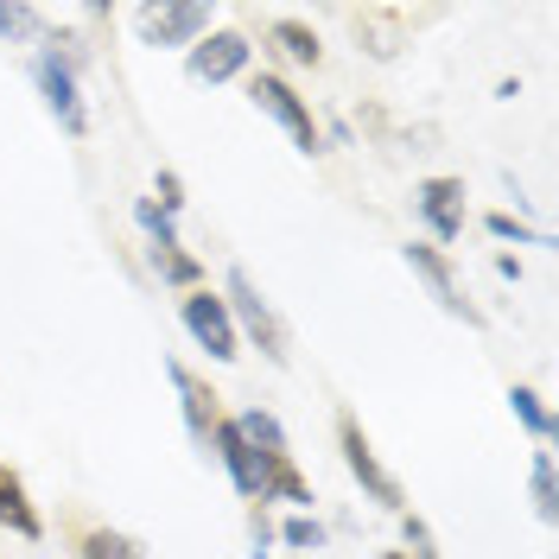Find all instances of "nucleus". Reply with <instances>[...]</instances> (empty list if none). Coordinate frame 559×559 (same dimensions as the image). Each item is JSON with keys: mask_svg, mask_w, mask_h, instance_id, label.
Segmentation results:
<instances>
[{"mask_svg": "<svg viewBox=\"0 0 559 559\" xmlns=\"http://www.w3.org/2000/svg\"><path fill=\"white\" fill-rule=\"evenodd\" d=\"M236 426H242L248 452H254V471H261V509H267V502H286L293 515H312L318 489H312V477L299 471V452H293V439H286L280 414H267V407H242Z\"/></svg>", "mask_w": 559, "mask_h": 559, "instance_id": "obj_1", "label": "nucleus"}, {"mask_svg": "<svg viewBox=\"0 0 559 559\" xmlns=\"http://www.w3.org/2000/svg\"><path fill=\"white\" fill-rule=\"evenodd\" d=\"M76 38L64 33H45L33 45V83H38V103H45V115L64 128L70 140L90 134V103H83V83H76Z\"/></svg>", "mask_w": 559, "mask_h": 559, "instance_id": "obj_2", "label": "nucleus"}, {"mask_svg": "<svg viewBox=\"0 0 559 559\" xmlns=\"http://www.w3.org/2000/svg\"><path fill=\"white\" fill-rule=\"evenodd\" d=\"M223 306H229V324H236L242 344H254L274 369L293 362V331H286V318L274 312V299L261 293V280L248 274V267H229L223 274Z\"/></svg>", "mask_w": 559, "mask_h": 559, "instance_id": "obj_3", "label": "nucleus"}, {"mask_svg": "<svg viewBox=\"0 0 559 559\" xmlns=\"http://www.w3.org/2000/svg\"><path fill=\"white\" fill-rule=\"evenodd\" d=\"M128 20L146 51H191L204 33H216V0H140Z\"/></svg>", "mask_w": 559, "mask_h": 559, "instance_id": "obj_4", "label": "nucleus"}, {"mask_svg": "<svg viewBox=\"0 0 559 559\" xmlns=\"http://www.w3.org/2000/svg\"><path fill=\"white\" fill-rule=\"evenodd\" d=\"M242 83H248V103L261 108V115L274 121L280 134H286L293 146H299V153H306V159H318V153H324V128H318L312 103H306V96H299V90H293L280 70H248Z\"/></svg>", "mask_w": 559, "mask_h": 559, "instance_id": "obj_5", "label": "nucleus"}, {"mask_svg": "<svg viewBox=\"0 0 559 559\" xmlns=\"http://www.w3.org/2000/svg\"><path fill=\"white\" fill-rule=\"evenodd\" d=\"M337 452H344V471L356 477V489L376 502V509H388V515H407V489H401V477L382 464V452H376V439L362 432V419L349 414H337Z\"/></svg>", "mask_w": 559, "mask_h": 559, "instance_id": "obj_6", "label": "nucleus"}, {"mask_svg": "<svg viewBox=\"0 0 559 559\" xmlns=\"http://www.w3.org/2000/svg\"><path fill=\"white\" fill-rule=\"evenodd\" d=\"M134 223H140V236H146V261H153L159 286H173V293L204 286V261L178 242V223H173L159 204H153V198H134Z\"/></svg>", "mask_w": 559, "mask_h": 559, "instance_id": "obj_7", "label": "nucleus"}, {"mask_svg": "<svg viewBox=\"0 0 559 559\" xmlns=\"http://www.w3.org/2000/svg\"><path fill=\"white\" fill-rule=\"evenodd\" d=\"M414 216L426 223V236L419 242L432 248H452L464 236V223H471V191H464V178L452 173H432L414 185Z\"/></svg>", "mask_w": 559, "mask_h": 559, "instance_id": "obj_8", "label": "nucleus"}, {"mask_svg": "<svg viewBox=\"0 0 559 559\" xmlns=\"http://www.w3.org/2000/svg\"><path fill=\"white\" fill-rule=\"evenodd\" d=\"M401 261L414 267V280L426 286V299H432L439 312L457 318V324H471V331H484V312H477V306H471V293L457 286V267H452V254H445V248L407 242V248H401Z\"/></svg>", "mask_w": 559, "mask_h": 559, "instance_id": "obj_9", "label": "nucleus"}, {"mask_svg": "<svg viewBox=\"0 0 559 559\" xmlns=\"http://www.w3.org/2000/svg\"><path fill=\"white\" fill-rule=\"evenodd\" d=\"M178 324H185V337L198 349H210V362H236V356H242V337H236V324H229V306H223V293H210V286L178 293Z\"/></svg>", "mask_w": 559, "mask_h": 559, "instance_id": "obj_10", "label": "nucleus"}, {"mask_svg": "<svg viewBox=\"0 0 559 559\" xmlns=\"http://www.w3.org/2000/svg\"><path fill=\"white\" fill-rule=\"evenodd\" d=\"M248 64H254V38L236 33V26H216V33H204L185 51V76H191V83H210V90L248 76Z\"/></svg>", "mask_w": 559, "mask_h": 559, "instance_id": "obj_11", "label": "nucleus"}, {"mask_svg": "<svg viewBox=\"0 0 559 559\" xmlns=\"http://www.w3.org/2000/svg\"><path fill=\"white\" fill-rule=\"evenodd\" d=\"M166 382H173V394H178V414H185V432H191V445L210 457V439H216V426H223V394L210 388V376L185 369L178 356H166Z\"/></svg>", "mask_w": 559, "mask_h": 559, "instance_id": "obj_12", "label": "nucleus"}, {"mask_svg": "<svg viewBox=\"0 0 559 559\" xmlns=\"http://www.w3.org/2000/svg\"><path fill=\"white\" fill-rule=\"evenodd\" d=\"M407 26H414V13H407V7H362V13H349L356 51H369L376 64H394V58H401Z\"/></svg>", "mask_w": 559, "mask_h": 559, "instance_id": "obj_13", "label": "nucleus"}, {"mask_svg": "<svg viewBox=\"0 0 559 559\" xmlns=\"http://www.w3.org/2000/svg\"><path fill=\"white\" fill-rule=\"evenodd\" d=\"M210 457L229 471V484H236V496H242L248 509H261V471H254V452H248V439H242V426H236V414H223L216 439H210Z\"/></svg>", "mask_w": 559, "mask_h": 559, "instance_id": "obj_14", "label": "nucleus"}, {"mask_svg": "<svg viewBox=\"0 0 559 559\" xmlns=\"http://www.w3.org/2000/svg\"><path fill=\"white\" fill-rule=\"evenodd\" d=\"M0 527L13 540H45V515H38L33 489H26V477L13 464H0Z\"/></svg>", "mask_w": 559, "mask_h": 559, "instance_id": "obj_15", "label": "nucleus"}, {"mask_svg": "<svg viewBox=\"0 0 559 559\" xmlns=\"http://www.w3.org/2000/svg\"><path fill=\"white\" fill-rule=\"evenodd\" d=\"M70 554H76V559H146V540L128 534V527L83 522L76 534H70Z\"/></svg>", "mask_w": 559, "mask_h": 559, "instance_id": "obj_16", "label": "nucleus"}, {"mask_svg": "<svg viewBox=\"0 0 559 559\" xmlns=\"http://www.w3.org/2000/svg\"><path fill=\"white\" fill-rule=\"evenodd\" d=\"M267 51H274V58H286L293 70H318V64H324V45H318V33L306 26V20H293V13H280L274 26H267Z\"/></svg>", "mask_w": 559, "mask_h": 559, "instance_id": "obj_17", "label": "nucleus"}, {"mask_svg": "<svg viewBox=\"0 0 559 559\" xmlns=\"http://www.w3.org/2000/svg\"><path fill=\"white\" fill-rule=\"evenodd\" d=\"M527 496H534V522L554 527L559 522V489H554V445H534L527 457Z\"/></svg>", "mask_w": 559, "mask_h": 559, "instance_id": "obj_18", "label": "nucleus"}, {"mask_svg": "<svg viewBox=\"0 0 559 559\" xmlns=\"http://www.w3.org/2000/svg\"><path fill=\"white\" fill-rule=\"evenodd\" d=\"M509 414L527 426V439H534V445H554L559 426H554V414H547V401H540V388L515 382V388H509Z\"/></svg>", "mask_w": 559, "mask_h": 559, "instance_id": "obj_19", "label": "nucleus"}, {"mask_svg": "<svg viewBox=\"0 0 559 559\" xmlns=\"http://www.w3.org/2000/svg\"><path fill=\"white\" fill-rule=\"evenodd\" d=\"M45 38V13L26 0H0V45H38Z\"/></svg>", "mask_w": 559, "mask_h": 559, "instance_id": "obj_20", "label": "nucleus"}, {"mask_svg": "<svg viewBox=\"0 0 559 559\" xmlns=\"http://www.w3.org/2000/svg\"><path fill=\"white\" fill-rule=\"evenodd\" d=\"M484 229L496 236V242H515V248H554V236L547 229H534V223H522V216H509V210H489Z\"/></svg>", "mask_w": 559, "mask_h": 559, "instance_id": "obj_21", "label": "nucleus"}, {"mask_svg": "<svg viewBox=\"0 0 559 559\" xmlns=\"http://www.w3.org/2000/svg\"><path fill=\"white\" fill-rule=\"evenodd\" d=\"M280 540H286L293 554H324V522H318V515H286V522H280Z\"/></svg>", "mask_w": 559, "mask_h": 559, "instance_id": "obj_22", "label": "nucleus"}, {"mask_svg": "<svg viewBox=\"0 0 559 559\" xmlns=\"http://www.w3.org/2000/svg\"><path fill=\"white\" fill-rule=\"evenodd\" d=\"M153 204L178 223V210H185V178H178L173 166H159V178H153Z\"/></svg>", "mask_w": 559, "mask_h": 559, "instance_id": "obj_23", "label": "nucleus"}, {"mask_svg": "<svg viewBox=\"0 0 559 559\" xmlns=\"http://www.w3.org/2000/svg\"><path fill=\"white\" fill-rule=\"evenodd\" d=\"M376 559H414V554H407V547H382Z\"/></svg>", "mask_w": 559, "mask_h": 559, "instance_id": "obj_24", "label": "nucleus"}, {"mask_svg": "<svg viewBox=\"0 0 559 559\" xmlns=\"http://www.w3.org/2000/svg\"><path fill=\"white\" fill-rule=\"evenodd\" d=\"M248 559H274V554H267V547H254V554H248Z\"/></svg>", "mask_w": 559, "mask_h": 559, "instance_id": "obj_25", "label": "nucleus"}]
</instances>
